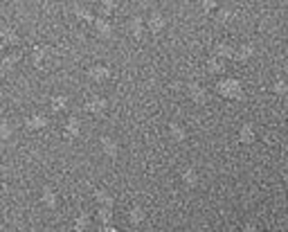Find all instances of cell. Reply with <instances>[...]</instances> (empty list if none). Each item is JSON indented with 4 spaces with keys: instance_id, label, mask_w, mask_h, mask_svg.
<instances>
[{
    "instance_id": "12",
    "label": "cell",
    "mask_w": 288,
    "mask_h": 232,
    "mask_svg": "<svg viewBox=\"0 0 288 232\" xmlns=\"http://www.w3.org/2000/svg\"><path fill=\"white\" fill-rule=\"evenodd\" d=\"M41 203L45 207H54L57 203H59V196H57V192H54L52 187H43L41 190Z\"/></svg>"
},
{
    "instance_id": "16",
    "label": "cell",
    "mask_w": 288,
    "mask_h": 232,
    "mask_svg": "<svg viewBox=\"0 0 288 232\" xmlns=\"http://www.w3.org/2000/svg\"><path fill=\"white\" fill-rule=\"evenodd\" d=\"M95 30H97L99 34H102V36H111V34H113V25L108 23V18H106V16L95 18Z\"/></svg>"
},
{
    "instance_id": "6",
    "label": "cell",
    "mask_w": 288,
    "mask_h": 232,
    "mask_svg": "<svg viewBox=\"0 0 288 232\" xmlns=\"http://www.w3.org/2000/svg\"><path fill=\"white\" fill-rule=\"evenodd\" d=\"M165 25H167V21L160 11H151L149 16H146V30H149V32H162Z\"/></svg>"
},
{
    "instance_id": "14",
    "label": "cell",
    "mask_w": 288,
    "mask_h": 232,
    "mask_svg": "<svg viewBox=\"0 0 288 232\" xmlns=\"http://www.w3.org/2000/svg\"><path fill=\"white\" fill-rule=\"evenodd\" d=\"M81 133V120L79 117H70L68 122H65V135L68 137H77Z\"/></svg>"
},
{
    "instance_id": "24",
    "label": "cell",
    "mask_w": 288,
    "mask_h": 232,
    "mask_svg": "<svg viewBox=\"0 0 288 232\" xmlns=\"http://www.w3.org/2000/svg\"><path fill=\"white\" fill-rule=\"evenodd\" d=\"M11 131H14V129H11L9 122H7V120L0 122V140H9V137H11Z\"/></svg>"
},
{
    "instance_id": "10",
    "label": "cell",
    "mask_w": 288,
    "mask_h": 232,
    "mask_svg": "<svg viewBox=\"0 0 288 232\" xmlns=\"http://www.w3.org/2000/svg\"><path fill=\"white\" fill-rule=\"evenodd\" d=\"M252 54H255V50H252L250 43H241V45H236V48H234V57H232V59H234V61H239V64H246Z\"/></svg>"
},
{
    "instance_id": "8",
    "label": "cell",
    "mask_w": 288,
    "mask_h": 232,
    "mask_svg": "<svg viewBox=\"0 0 288 232\" xmlns=\"http://www.w3.org/2000/svg\"><path fill=\"white\" fill-rule=\"evenodd\" d=\"M214 57L232 59L234 57V45H232L230 41H216V45H214Z\"/></svg>"
},
{
    "instance_id": "11",
    "label": "cell",
    "mask_w": 288,
    "mask_h": 232,
    "mask_svg": "<svg viewBox=\"0 0 288 232\" xmlns=\"http://www.w3.org/2000/svg\"><path fill=\"white\" fill-rule=\"evenodd\" d=\"M25 127L29 129V131H38V129H45V127H48V117L43 115V113H34V115L27 117Z\"/></svg>"
},
{
    "instance_id": "23",
    "label": "cell",
    "mask_w": 288,
    "mask_h": 232,
    "mask_svg": "<svg viewBox=\"0 0 288 232\" xmlns=\"http://www.w3.org/2000/svg\"><path fill=\"white\" fill-rule=\"evenodd\" d=\"M223 70V59H219V57H209L207 59V72H221Z\"/></svg>"
},
{
    "instance_id": "7",
    "label": "cell",
    "mask_w": 288,
    "mask_h": 232,
    "mask_svg": "<svg viewBox=\"0 0 288 232\" xmlns=\"http://www.w3.org/2000/svg\"><path fill=\"white\" fill-rule=\"evenodd\" d=\"M88 77H90L92 81H106L108 77H111V68L104 64H95L88 68Z\"/></svg>"
},
{
    "instance_id": "25",
    "label": "cell",
    "mask_w": 288,
    "mask_h": 232,
    "mask_svg": "<svg viewBox=\"0 0 288 232\" xmlns=\"http://www.w3.org/2000/svg\"><path fill=\"white\" fill-rule=\"evenodd\" d=\"M45 57H48V50H45V48H34L32 59H34V64H36V66H41L43 61H45Z\"/></svg>"
},
{
    "instance_id": "20",
    "label": "cell",
    "mask_w": 288,
    "mask_h": 232,
    "mask_svg": "<svg viewBox=\"0 0 288 232\" xmlns=\"http://www.w3.org/2000/svg\"><path fill=\"white\" fill-rule=\"evenodd\" d=\"M90 226V212H79L77 214V219H75V228L77 230H86V228Z\"/></svg>"
},
{
    "instance_id": "2",
    "label": "cell",
    "mask_w": 288,
    "mask_h": 232,
    "mask_svg": "<svg viewBox=\"0 0 288 232\" xmlns=\"http://www.w3.org/2000/svg\"><path fill=\"white\" fill-rule=\"evenodd\" d=\"M187 95L192 97L194 104H207V99H209V90H207V86L192 81V84H187Z\"/></svg>"
},
{
    "instance_id": "27",
    "label": "cell",
    "mask_w": 288,
    "mask_h": 232,
    "mask_svg": "<svg viewBox=\"0 0 288 232\" xmlns=\"http://www.w3.org/2000/svg\"><path fill=\"white\" fill-rule=\"evenodd\" d=\"M18 61V52H11V54H7L5 59H2V68H9L11 64H16Z\"/></svg>"
},
{
    "instance_id": "22",
    "label": "cell",
    "mask_w": 288,
    "mask_h": 232,
    "mask_svg": "<svg viewBox=\"0 0 288 232\" xmlns=\"http://www.w3.org/2000/svg\"><path fill=\"white\" fill-rule=\"evenodd\" d=\"M52 108L54 111H63V108H68V95H52Z\"/></svg>"
},
{
    "instance_id": "13",
    "label": "cell",
    "mask_w": 288,
    "mask_h": 232,
    "mask_svg": "<svg viewBox=\"0 0 288 232\" xmlns=\"http://www.w3.org/2000/svg\"><path fill=\"white\" fill-rule=\"evenodd\" d=\"M180 180L187 187H194V185H198V171L194 167H185L180 171Z\"/></svg>"
},
{
    "instance_id": "3",
    "label": "cell",
    "mask_w": 288,
    "mask_h": 232,
    "mask_svg": "<svg viewBox=\"0 0 288 232\" xmlns=\"http://www.w3.org/2000/svg\"><path fill=\"white\" fill-rule=\"evenodd\" d=\"M144 30H146V21H144L140 14H133V16H128V18H126V32H131L135 38L142 36Z\"/></svg>"
},
{
    "instance_id": "17",
    "label": "cell",
    "mask_w": 288,
    "mask_h": 232,
    "mask_svg": "<svg viewBox=\"0 0 288 232\" xmlns=\"http://www.w3.org/2000/svg\"><path fill=\"white\" fill-rule=\"evenodd\" d=\"M126 216H128V221L138 226V223L144 221V210L140 205H131V207H128V212H126Z\"/></svg>"
},
{
    "instance_id": "15",
    "label": "cell",
    "mask_w": 288,
    "mask_h": 232,
    "mask_svg": "<svg viewBox=\"0 0 288 232\" xmlns=\"http://www.w3.org/2000/svg\"><path fill=\"white\" fill-rule=\"evenodd\" d=\"M169 133H171V137L173 140H187V129L182 127L180 122H169Z\"/></svg>"
},
{
    "instance_id": "4",
    "label": "cell",
    "mask_w": 288,
    "mask_h": 232,
    "mask_svg": "<svg viewBox=\"0 0 288 232\" xmlns=\"http://www.w3.org/2000/svg\"><path fill=\"white\" fill-rule=\"evenodd\" d=\"M99 147H102L104 156H108V158H117V153H119V142L115 140V137L104 135L102 140H99Z\"/></svg>"
},
{
    "instance_id": "21",
    "label": "cell",
    "mask_w": 288,
    "mask_h": 232,
    "mask_svg": "<svg viewBox=\"0 0 288 232\" xmlns=\"http://www.w3.org/2000/svg\"><path fill=\"white\" fill-rule=\"evenodd\" d=\"M270 90L275 95H288V81L286 79H275L270 84Z\"/></svg>"
},
{
    "instance_id": "1",
    "label": "cell",
    "mask_w": 288,
    "mask_h": 232,
    "mask_svg": "<svg viewBox=\"0 0 288 232\" xmlns=\"http://www.w3.org/2000/svg\"><path fill=\"white\" fill-rule=\"evenodd\" d=\"M216 90H219L223 97H228V99H241V97H243V86H241V81L234 79V77L221 79L219 84H216Z\"/></svg>"
},
{
    "instance_id": "28",
    "label": "cell",
    "mask_w": 288,
    "mask_h": 232,
    "mask_svg": "<svg viewBox=\"0 0 288 232\" xmlns=\"http://www.w3.org/2000/svg\"><path fill=\"white\" fill-rule=\"evenodd\" d=\"M16 38H18V36L11 32V30H5V32H2V43H5V45H7V43H14Z\"/></svg>"
},
{
    "instance_id": "9",
    "label": "cell",
    "mask_w": 288,
    "mask_h": 232,
    "mask_svg": "<svg viewBox=\"0 0 288 232\" xmlns=\"http://www.w3.org/2000/svg\"><path fill=\"white\" fill-rule=\"evenodd\" d=\"M239 140L243 144H250V142H255L257 140V129L252 127L250 122H246V124H241L239 127Z\"/></svg>"
},
{
    "instance_id": "18",
    "label": "cell",
    "mask_w": 288,
    "mask_h": 232,
    "mask_svg": "<svg viewBox=\"0 0 288 232\" xmlns=\"http://www.w3.org/2000/svg\"><path fill=\"white\" fill-rule=\"evenodd\" d=\"M216 21L219 23H232L234 21V11L230 9V7H219V9H216Z\"/></svg>"
},
{
    "instance_id": "26",
    "label": "cell",
    "mask_w": 288,
    "mask_h": 232,
    "mask_svg": "<svg viewBox=\"0 0 288 232\" xmlns=\"http://www.w3.org/2000/svg\"><path fill=\"white\" fill-rule=\"evenodd\" d=\"M115 9H117V2H115V0H104V2H102L104 16H106V14H111V11H115Z\"/></svg>"
},
{
    "instance_id": "19",
    "label": "cell",
    "mask_w": 288,
    "mask_h": 232,
    "mask_svg": "<svg viewBox=\"0 0 288 232\" xmlns=\"http://www.w3.org/2000/svg\"><path fill=\"white\" fill-rule=\"evenodd\" d=\"M95 199H97V203L102 207H113V196L108 194L106 190H97L95 192Z\"/></svg>"
},
{
    "instance_id": "5",
    "label": "cell",
    "mask_w": 288,
    "mask_h": 232,
    "mask_svg": "<svg viewBox=\"0 0 288 232\" xmlns=\"http://www.w3.org/2000/svg\"><path fill=\"white\" fill-rule=\"evenodd\" d=\"M86 108L90 113H95V115H102V113H106L108 108V99L102 95H92L90 99H88V104H86Z\"/></svg>"
}]
</instances>
